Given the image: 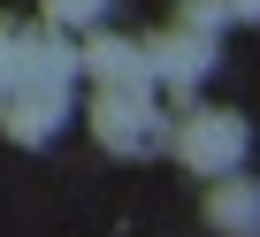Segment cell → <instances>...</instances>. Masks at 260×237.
Masks as SVG:
<instances>
[{"mask_svg":"<svg viewBox=\"0 0 260 237\" xmlns=\"http://www.w3.org/2000/svg\"><path fill=\"white\" fill-rule=\"evenodd\" d=\"M84 77H100V92H130V99H146L153 77H146V46H130V39H92L77 54Z\"/></svg>","mask_w":260,"mask_h":237,"instance_id":"4","label":"cell"},{"mask_svg":"<svg viewBox=\"0 0 260 237\" xmlns=\"http://www.w3.org/2000/svg\"><path fill=\"white\" fill-rule=\"evenodd\" d=\"M245 146H252V130H245V115H230V107H199V115L176 123V161L191 176H237Z\"/></svg>","mask_w":260,"mask_h":237,"instance_id":"1","label":"cell"},{"mask_svg":"<svg viewBox=\"0 0 260 237\" xmlns=\"http://www.w3.org/2000/svg\"><path fill=\"white\" fill-rule=\"evenodd\" d=\"M92 138H100L107 153H146V146L161 138V115H153L146 99H130V92H100V99H92Z\"/></svg>","mask_w":260,"mask_h":237,"instance_id":"3","label":"cell"},{"mask_svg":"<svg viewBox=\"0 0 260 237\" xmlns=\"http://www.w3.org/2000/svg\"><path fill=\"white\" fill-rule=\"evenodd\" d=\"M222 23H260V0H222Z\"/></svg>","mask_w":260,"mask_h":237,"instance_id":"9","label":"cell"},{"mask_svg":"<svg viewBox=\"0 0 260 237\" xmlns=\"http://www.w3.org/2000/svg\"><path fill=\"white\" fill-rule=\"evenodd\" d=\"M176 23H184V31H207V39H214V31H222V0H176Z\"/></svg>","mask_w":260,"mask_h":237,"instance_id":"8","label":"cell"},{"mask_svg":"<svg viewBox=\"0 0 260 237\" xmlns=\"http://www.w3.org/2000/svg\"><path fill=\"white\" fill-rule=\"evenodd\" d=\"M61 123H69V99H54V92H0V130L16 146H46Z\"/></svg>","mask_w":260,"mask_h":237,"instance_id":"5","label":"cell"},{"mask_svg":"<svg viewBox=\"0 0 260 237\" xmlns=\"http://www.w3.org/2000/svg\"><path fill=\"white\" fill-rule=\"evenodd\" d=\"M39 16H46V23H100L107 0H39Z\"/></svg>","mask_w":260,"mask_h":237,"instance_id":"7","label":"cell"},{"mask_svg":"<svg viewBox=\"0 0 260 237\" xmlns=\"http://www.w3.org/2000/svg\"><path fill=\"white\" fill-rule=\"evenodd\" d=\"M207 222H214V237H260V184L252 176H214Z\"/></svg>","mask_w":260,"mask_h":237,"instance_id":"6","label":"cell"},{"mask_svg":"<svg viewBox=\"0 0 260 237\" xmlns=\"http://www.w3.org/2000/svg\"><path fill=\"white\" fill-rule=\"evenodd\" d=\"M207 69H214V39H207V31H184V23H169V31H153V39H146V77H153V84H176V92H191Z\"/></svg>","mask_w":260,"mask_h":237,"instance_id":"2","label":"cell"}]
</instances>
